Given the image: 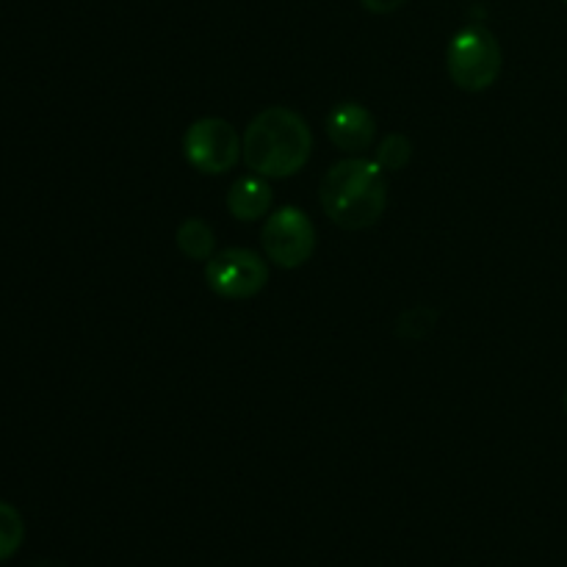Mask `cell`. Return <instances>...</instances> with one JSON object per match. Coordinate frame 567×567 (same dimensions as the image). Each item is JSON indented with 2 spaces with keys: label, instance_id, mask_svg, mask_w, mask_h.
Here are the masks:
<instances>
[{
  "label": "cell",
  "instance_id": "obj_1",
  "mask_svg": "<svg viewBox=\"0 0 567 567\" xmlns=\"http://www.w3.org/2000/svg\"><path fill=\"white\" fill-rule=\"evenodd\" d=\"M313 150V133L297 111L286 105L264 109L241 136V158L260 177H293L305 169Z\"/></svg>",
  "mask_w": 567,
  "mask_h": 567
},
{
  "label": "cell",
  "instance_id": "obj_2",
  "mask_svg": "<svg viewBox=\"0 0 567 567\" xmlns=\"http://www.w3.org/2000/svg\"><path fill=\"white\" fill-rule=\"evenodd\" d=\"M319 199L332 225L341 230L374 227L388 208L385 169L374 158L360 155L338 161L321 177Z\"/></svg>",
  "mask_w": 567,
  "mask_h": 567
},
{
  "label": "cell",
  "instance_id": "obj_3",
  "mask_svg": "<svg viewBox=\"0 0 567 567\" xmlns=\"http://www.w3.org/2000/svg\"><path fill=\"white\" fill-rule=\"evenodd\" d=\"M446 70L454 86L463 92H487L504 70L502 44L487 28H463L449 42Z\"/></svg>",
  "mask_w": 567,
  "mask_h": 567
},
{
  "label": "cell",
  "instance_id": "obj_4",
  "mask_svg": "<svg viewBox=\"0 0 567 567\" xmlns=\"http://www.w3.org/2000/svg\"><path fill=\"white\" fill-rule=\"evenodd\" d=\"M205 282L216 297L241 302L264 291L269 282V266L252 249L227 247L205 260Z\"/></svg>",
  "mask_w": 567,
  "mask_h": 567
},
{
  "label": "cell",
  "instance_id": "obj_5",
  "mask_svg": "<svg viewBox=\"0 0 567 567\" xmlns=\"http://www.w3.org/2000/svg\"><path fill=\"white\" fill-rule=\"evenodd\" d=\"M186 161L203 175H225L241 161V136L219 116H203L183 136Z\"/></svg>",
  "mask_w": 567,
  "mask_h": 567
},
{
  "label": "cell",
  "instance_id": "obj_6",
  "mask_svg": "<svg viewBox=\"0 0 567 567\" xmlns=\"http://www.w3.org/2000/svg\"><path fill=\"white\" fill-rule=\"evenodd\" d=\"M264 255L280 269H299L313 258L316 227L308 216L293 205L275 210L266 216L260 230Z\"/></svg>",
  "mask_w": 567,
  "mask_h": 567
},
{
  "label": "cell",
  "instance_id": "obj_7",
  "mask_svg": "<svg viewBox=\"0 0 567 567\" xmlns=\"http://www.w3.org/2000/svg\"><path fill=\"white\" fill-rule=\"evenodd\" d=\"M327 136L341 153L358 155L371 147L377 136V120L365 105L338 103L327 114Z\"/></svg>",
  "mask_w": 567,
  "mask_h": 567
},
{
  "label": "cell",
  "instance_id": "obj_8",
  "mask_svg": "<svg viewBox=\"0 0 567 567\" xmlns=\"http://www.w3.org/2000/svg\"><path fill=\"white\" fill-rule=\"evenodd\" d=\"M271 203H275V192L269 186V177L247 175L238 177L227 192V210L236 216L238 221H258L269 216Z\"/></svg>",
  "mask_w": 567,
  "mask_h": 567
},
{
  "label": "cell",
  "instance_id": "obj_9",
  "mask_svg": "<svg viewBox=\"0 0 567 567\" xmlns=\"http://www.w3.org/2000/svg\"><path fill=\"white\" fill-rule=\"evenodd\" d=\"M175 244L188 260H210L216 255V236L210 230V225L205 219H192L181 221L175 233Z\"/></svg>",
  "mask_w": 567,
  "mask_h": 567
},
{
  "label": "cell",
  "instance_id": "obj_10",
  "mask_svg": "<svg viewBox=\"0 0 567 567\" xmlns=\"http://www.w3.org/2000/svg\"><path fill=\"white\" fill-rule=\"evenodd\" d=\"M22 540H25V524L17 507L0 502V563L14 557L20 551Z\"/></svg>",
  "mask_w": 567,
  "mask_h": 567
},
{
  "label": "cell",
  "instance_id": "obj_11",
  "mask_svg": "<svg viewBox=\"0 0 567 567\" xmlns=\"http://www.w3.org/2000/svg\"><path fill=\"white\" fill-rule=\"evenodd\" d=\"M410 158H413V144H410V138L404 133L385 136L374 153V161L385 172H402L410 164Z\"/></svg>",
  "mask_w": 567,
  "mask_h": 567
},
{
  "label": "cell",
  "instance_id": "obj_12",
  "mask_svg": "<svg viewBox=\"0 0 567 567\" xmlns=\"http://www.w3.org/2000/svg\"><path fill=\"white\" fill-rule=\"evenodd\" d=\"M435 321H437L435 310L426 308V305H419V308L404 310L402 319L396 321V336L410 338V341H419V338H424L426 332L435 327Z\"/></svg>",
  "mask_w": 567,
  "mask_h": 567
},
{
  "label": "cell",
  "instance_id": "obj_13",
  "mask_svg": "<svg viewBox=\"0 0 567 567\" xmlns=\"http://www.w3.org/2000/svg\"><path fill=\"white\" fill-rule=\"evenodd\" d=\"M371 14H393L396 9H402L404 0H360Z\"/></svg>",
  "mask_w": 567,
  "mask_h": 567
},
{
  "label": "cell",
  "instance_id": "obj_14",
  "mask_svg": "<svg viewBox=\"0 0 567 567\" xmlns=\"http://www.w3.org/2000/svg\"><path fill=\"white\" fill-rule=\"evenodd\" d=\"M563 408H565V415H567V391H565V399H563Z\"/></svg>",
  "mask_w": 567,
  "mask_h": 567
},
{
  "label": "cell",
  "instance_id": "obj_15",
  "mask_svg": "<svg viewBox=\"0 0 567 567\" xmlns=\"http://www.w3.org/2000/svg\"><path fill=\"white\" fill-rule=\"evenodd\" d=\"M565 3H567V0H565Z\"/></svg>",
  "mask_w": 567,
  "mask_h": 567
}]
</instances>
